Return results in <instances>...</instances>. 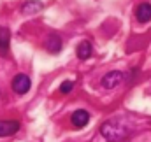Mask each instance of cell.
I'll return each instance as SVG.
<instances>
[{"label": "cell", "instance_id": "3", "mask_svg": "<svg viewBox=\"0 0 151 142\" xmlns=\"http://www.w3.org/2000/svg\"><path fill=\"white\" fill-rule=\"evenodd\" d=\"M30 86H32V81H30V77H28L27 74H18V75L12 79V90H14V93H18V95H25V93L30 90Z\"/></svg>", "mask_w": 151, "mask_h": 142}, {"label": "cell", "instance_id": "9", "mask_svg": "<svg viewBox=\"0 0 151 142\" xmlns=\"http://www.w3.org/2000/svg\"><path fill=\"white\" fill-rule=\"evenodd\" d=\"M91 53H93V47H91V42H90V40L79 42V46H77V49H76V55H77L79 60H88V58L91 56Z\"/></svg>", "mask_w": 151, "mask_h": 142}, {"label": "cell", "instance_id": "6", "mask_svg": "<svg viewBox=\"0 0 151 142\" xmlns=\"http://www.w3.org/2000/svg\"><path fill=\"white\" fill-rule=\"evenodd\" d=\"M44 9V4L40 2V0H27V2H23V5H21V12L25 14V16H34V14H37Z\"/></svg>", "mask_w": 151, "mask_h": 142}, {"label": "cell", "instance_id": "7", "mask_svg": "<svg viewBox=\"0 0 151 142\" xmlns=\"http://www.w3.org/2000/svg\"><path fill=\"white\" fill-rule=\"evenodd\" d=\"M70 121H72V125H74L76 128H83V126L88 125V121H90V114H88V110L77 109V110H74V114L70 116Z\"/></svg>", "mask_w": 151, "mask_h": 142}, {"label": "cell", "instance_id": "4", "mask_svg": "<svg viewBox=\"0 0 151 142\" xmlns=\"http://www.w3.org/2000/svg\"><path fill=\"white\" fill-rule=\"evenodd\" d=\"M19 121L16 119H0V137H9L14 135L19 130Z\"/></svg>", "mask_w": 151, "mask_h": 142}, {"label": "cell", "instance_id": "11", "mask_svg": "<svg viewBox=\"0 0 151 142\" xmlns=\"http://www.w3.org/2000/svg\"><path fill=\"white\" fill-rule=\"evenodd\" d=\"M72 86H74L72 81H65V82H62L60 91H62V93H70V91H72Z\"/></svg>", "mask_w": 151, "mask_h": 142}, {"label": "cell", "instance_id": "2", "mask_svg": "<svg viewBox=\"0 0 151 142\" xmlns=\"http://www.w3.org/2000/svg\"><path fill=\"white\" fill-rule=\"evenodd\" d=\"M123 79H125L123 72H119V70H113V72H107V74H106V75L102 77L100 84H102V88H106V90H113V88L119 86V84L123 82Z\"/></svg>", "mask_w": 151, "mask_h": 142}, {"label": "cell", "instance_id": "10", "mask_svg": "<svg viewBox=\"0 0 151 142\" xmlns=\"http://www.w3.org/2000/svg\"><path fill=\"white\" fill-rule=\"evenodd\" d=\"M9 44H11V32L5 27H0V55H7L9 51Z\"/></svg>", "mask_w": 151, "mask_h": 142}, {"label": "cell", "instance_id": "8", "mask_svg": "<svg viewBox=\"0 0 151 142\" xmlns=\"http://www.w3.org/2000/svg\"><path fill=\"white\" fill-rule=\"evenodd\" d=\"M135 18H137L139 23H148L151 19V4H148V2L141 4L135 9Z\"/></svg>", "mask_w": 151, "mask_h": 142}, {"label": "cell", "instance_id": "1", "mask_svg": "<svg viewBox=\"0 0 151 142\" xmlns=\"http://www.w3.org/2000/svg\"><path fill=\"white\" fill-rule=\"evenodd\" d=\"M100 133H102V137L106 141H109V142H123L130 137L132 126H130L128 119L114 118V119H107L106 123H102Z\"/></svg>", "mask_w": 151, "mask_h": 142}, {"label": "cell", "instance_id": "5", "mask_svg": "<svg viewBox=\"0 0 151 142\" xmlns=\"http://www.w3.org/2000/svg\"><path fill=\"white\" fill-rule=\"evenodd\" d=\"M44 46H46V49H47L49 53L56 55V53H60V51H62V46H63V42H62V37L58 35V34L51 32L49 35L46 37V40H44Z\"/></svg>", "mask_w": 151, "mask_h": 142}]
</instances>
